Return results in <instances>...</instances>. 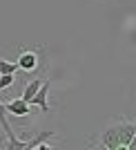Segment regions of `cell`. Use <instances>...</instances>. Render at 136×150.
<instances>
[{
	"mask_svg": "<svg viewBox=\"0 0 136 150\" xmlns=\"http://www.w3.org/2000/svg\"><path fill=\"white\" fill-rule=\"evenodd\" d=\"M49 88H51V81L47 79V81H43V85L38 88V92L34 94V96H31V101H29V105H38L45 114L49 112V103H47V96H49Z\"/></svg>",
	"mask_w": 136,
	"mask_h": 150,
	"instance_id": "obj_2",
	"label": "cell"
},
{
	"mask_svg": "<svg viewBox=\"0 0 136 150\" xmlns=\"http://www.w3.org/2000/svg\"><path fill=\"white\" fill-rule=\"evenodd\" d=\"M134 132H136L134 123L121 117V119L107 123V128L103 130V134L98 137V144L103 146V148H107V150L127 148V144H130L132 137H134Z\"/></svg>",
	"mask_w": 136,
	"mask_h": 150,
	"instance_id": "obj_1",
	"label": "cell"
},
{
	"mask_svg": "<svg viewBox=\"0 0 136 150\" xmlns=\"http://www.w3.org/2000/svg\"><path fill=\"white\" fill-rule=\"evenodd\" d=\"M56 137V132H38L34 139H29L27 141V148L25 150H34V148H40V150H51V146H47V139Z\"/></svg>",
	"mask_w": 136,
	"mask_h": 150,
	"instance_id": "obj_5",
	"label": "cell"
},
{
	"mask_svg": "<svg viewBox=\"0 0 136 150\" xmlns=\"http://www.w3.org/2000/svg\"><path fill=\"white\" fill-rule=\"evenodd\" d=\"M134 128H136V121H134Z\"/></svg>",
	"mask_w": 136,
	"mask_h": 150,
	"instance_id": "obj_10",
	"label": "cell"
},
{
	"mask_svg": "<svg viewBox=\"0 0 136 150\" xmlns=\"http://www.w3.org/2000/svg\"><path fill=\"white\" fill-rule=\"evenodd\" d=\"M16 65L18 69H25V72H34L38 67V54L36 52H20V56L16 58Z\"/></svg>",
	"mask_w": 136,
	"mask_h": 150,
	"instance_id": "obj_4",
	"label": "cell"
},
{
	"mask_svg": "<svg viewBox=\"0 0 136 150\" xmlns=\"http://www.w3.org/2000/svg\"><path fill=\"white\" fill-rule=\"evenodd\" d=\"M16 69H18L16 61L9 63V61H5V58H0V74H16Z\"/></svg>",
	"mask_w": 136,
	"mask_h": 150,
	"instance_id": "obj_7",
	"label": "cell"
},
{
	"mask_svg": "<svg viewBox=\"0 0 136 150\" xmlns=\"http://www.w3.org/2000/svg\"><path fill=\"white\" fill-rule=\"evenodd\" d=\"M13 81H16V76H13V74H0V90L11 88Z\"/></svg>",
	"mask_w": 136,
	"mask_h": 150,
	"instance_id": "obj_8",
	"label": "cell"
},
{
	"mask_svg": "<svg viewBox=\"0 0 136 150\" xmlns=\"http://www.w3.org/2000/svg\"><path fill=\"white\" fill-rule=\"evenodd\" d=\"M127 148H130V150H136V132H134V137H132V141L127 144Z\"/></svg>",
	"mask_w": 136,
	"mask_h": 150,
	"instance_id": "obj_9",
	"label": "cell"
},
{
	"mask_svg": "<svg viewBox=\"0 0 136 150\" xmlns=\"http://www.w3.org/2000/svg\"><path fill=\"white\" fill-rule=\"evenodd\" d=\"M40 85H43V79H34V81H29L25 85V92H22V99L27 101V103H29L31 101V96H34V94L38 92V88H40Z\"/></svg>",
	"mask_w": 136,
	"mask_h": 150,
	"instance_id": "obj_6",
	"label": "cell"
},
{
	"mask_svg": "<svg viewBox=\"0 0 136 150\" xmlns=\"http://www.w3.org/2000/svg\"><path fill=\"white\" fill-rule=\"evenodd\" d=\"M7 108V114H13V117H29V103H27L22 96H18V99L9 101V103H5Z\"/></svg>",
	"mask_w": 136,
	"mask_h": 150,
	"instance_id": "obj_3",
	"label": "cell"
}]
</instances>
